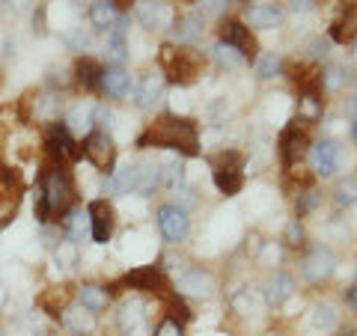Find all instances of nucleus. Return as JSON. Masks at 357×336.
I'll return each instance as SVG.
<instances>
[{"label": "nucleus", "instance_id": "nucleus-1", "mask_svg": "<svg viewBox=\"0 0 357 336\" xmlns=\"http://www.w3.org/2000/svg\"><path fill=\"white\" fill-rule=\"evenodd\" d=\"M140 149H167L178 155V158H194L199 155V134H197V122L188 116H176V114H164L155 122H149V128L140 134L137 140Z\"/></svg>", "mask_w": 357, "mask_h": 336}, {"label": "nucleus", "instance_id": "nucleus-2", "mask_svg": "<svg viewBox=\"0 0 357 336\" xmlns=\"http://www.w3.org/2000/svg\"><path fill=\"white\" fill-rule=\"evenodd\" d=\"M75 203V178L66 164H51L42 173V182L36 190V217L42 227H48L51 217L66 215Z\"/></svg>", "mask_w": 357, "mask_h": 336}, {"label": "nucleus", "instance_id": "nucleus-3", "mask_svg": "<svg viewBox=\"0 0 357 336\" xmlns=\"http://www.w3.org/2000/svg\"><path fill=\"white\" fill-rule=\"evenodd\" d=\"M158 63H161L164 81L178 84V86H188V84L197 81L199 72H203L206 57L197 48H178V45L164 42L161 51H158Z\"/></svg>", "mask_w": 357, "mask_h": 336}, {"label": "nucleus", "instance_id": "nucleus-4", "mask_svg": "<svg viewBox=\"0 0 357 336\" xmlns=\"http://www.w3.org/2000/svg\"><path fill=\"white\" fill-rule=\"evenodd\" d=\"M218 42L229 45V48H236L248 63H253L256 54H259V42H256L253 30L244 24L241 18H223L220 27H218Z\"/></svg>", "mask_w": 357, "mask_h": 336}, {"label": "nucleus", "instance_id": "nucleus-5", "mask_svg": "<svg viewBox=\"0 0 357 336\" xmlns=\"http://www.w3.org/2000/svg\"><path fill=\"white\" fill-rule=\"evenodd\" d=\"M45 149H48L54 164H69L75 158H81V143L75 140V134L66 128L63 119H54L48 131H45Z\"/></svg>", "mask_w": 357, "mask_h": 336}, {"label": "nucleus", "instance_id": "nucleus-6", "mask_svg": "<svg viewBox=\"0 0 357 336\" xmlns=\"http://www.w3.org/2000/svg\"><path fill=\"white\" fill-rule=\"evenodd\" d=\"M337 271V253L325 244H316V247H310L304 253V259H301V277L307 280L310 286H321L328 283Z\"/></svg>", "mask_w": 357, "mask_h": 336}, {"label": "nucleus", "instance_id": "nucleus-7", "mask_svg": "<svg viewBox=\"0 0 357 336\" xmlns=\"http://www.w3.org/2000/svg\"><path fill=\"white\" fill-rule=\"evenodd\" d=\"M310 167H312V176L316 178H333L340 173V167H342V158H345V152L337 140H316V143H310Z\"/></svg>", "mask_w": 357, "mask_h": 336}, {"label": "nucleus", "instance_id": "nucleus-8", "mask_svg": "<svg viewBox=\"0 0 357 336\" xmlns=\"http://www.w3.org/2000/svg\"><path fill=\"white\" fill-rule=\"evenodd\" d=\"M277 149H280V161H283V170H295L301 167V161L310 155V134L307 128L301 125H286L280 131V140H277Z\"/></svg>", "mask_w": 357, "mask_h": 336}, {"label": "nucleus", "instance_id": "nucleus-9", "mask_svg": "<svg viewBox=\"0 0 357 336\" xmlns=\"http://www.w3.org/2000/svg\"><path fill=\"white\" fill-rule=\"evenodd\" d=\"M81 155L96 167V170H110L114 167V161H116V146H114V137H110L107 131H102V128H93L84 137V143H81Z\"/></svg>", "mask_w": 357, "mask_h": 336}, {"label": "nucleus", "instance_id": "nucleus-10", "mask_svg": "<svg viewBox=\"0 0 357 336\" xmlns=\"http://www.w3.org/2000/svg\"><path fill=\"white\" fill-rule=\"evenodd\" d=\"M176 295L178 298H197V300H208L215 295V277L206 268H182L176 274Z\"/></svg>", "mask_w": 357, "mask_h": 336}, {"label": "nucleus", "instance_id": "nucleus-11", "mask_svg": "<svg viewBox=\"0 0 357 336\" xmlns=\"http://www.w3.org/2000/svg\"><path fill=\"white\" fill-rule=\"evenodd\" d=\"M333 18L328 27V39L337 45H351L357 39V3L354 0H333Z\"/></svg>", "mask_w": 357, "mask_h": 336}, {"label": "nucleus", "instance_id": "nucleus-12", "mask_svg": "<svg viewBox=\"0 0 357 336\" xmlns=\"http://www.w3.org/2000/svg\"><path fill=\"white\" fill-rule=\"evenodd\" d=\"M155 220H158V229H161L167 244H182L188 238V232H191V217H188V211L173 206V203H164L158 208V215H155Z\"/></svg>", "mask_w": 357, "mask_h": 336}, {"label": "nucleus", "instance_id": "nucleus-13", "mask_svg": "<svg viewBox=\"0 0 357 336\" xmlns=\"http://www.w3.org/2000/svg\"><path fill=\"white\" fill-rule=\"evenodd\" d=\"M206 33V15L199 9H191V13L178 15L170 24V45H178V48H194V45L203 39Z\"/></svg>", "mask_w": 357, "mask_h": 336}, {"label": "nucleus", "instance_id": "nucleus-14", "mask_svg": "<svg viewBox=\"0 0 357 336\" xmlns=\"http://www.w3.org/2000/svg\"><path fill=\"white\" fill-rule=\"evenodd\" d=\"M86 217H89V232H93L96 244H107L110 238H114L116 211L107 199H93V203L86 206Z\"/></svg>", "mask_w": 357, "mask_h": 336}, {"label": "nucleus", "instance_id": "nucleus-15", "mask_svg": "<svg viewBox=\"0 0 357 336\" xmlns=\"http://www.w3.org/2000/svg\"><path fill=\"white\" fill-rule=\"evenodd\" d=\"M131 15L143 30H149V33L170 27V9H167V3H161V0H134Z\"/></svg>", "mask_w": 357, "mask_h": 336}, {"label": "nucleus", "instance_id": "nucleus-16", "mask_svg": "<svg viewBox=\"0 0 357 336\" xmlns=\"http://www.w3.org/2000/svg\"><path fill=\"white\" fill-rule=\"evenodd\" d=\"M119 286H128V289H137V292H167L170 283H167V274L161 271L158 265H143V268H134L126 277L119 280Z\"/></svg>", "mask_w": 357, "mask_h": 336}, {"label": "nucleus", "instance_id": "nucleus-17", "mask_svg": "<svg viewBox=\"0 0 357 336\" xmlns=\"http://www.w3.org/2000/svg\"><path fill=\"white\" fill-rule=\"evenodd\" d=\"M116 324L126 336H143L146 333V304L140 298H126L119 304Z\"/></svg>", "mask_w": 357, "mask_h": 336}, {"label": "nucleus", "instance_id": "nucleus-18", "mask_svg": "<svg viewBox=\"0 0 357 336\" xmlns=\"http://www.w3.org/2000/svg\"><path fill=\"white\" fill-rule=\"evenodd\" d=\"M161 96H164V75H143L134 81L131 86V98H134V105H137L140 110H152L155 105L161 102Z\"/></svg>", "mask_w": 357, "mask_h": 336}, {"label": "nucleus", "instance_id": "nucleus-19", "mask_svg": "<svg viewBox=\"0 0 357 336\" xmlns=\"http://www.w3.org/2000/svg\"><path fill=\"white\" fill-rule=\"evenodd\" d=\"M321 116H325V98H321V93H319V89H301L295 125L312 128V125H319V122H321Z\"/></svg>", "mask_w": 357, "mask_h": 336}, {"label": "nucleus", "instance_id": "nucleus-20", "mask_svg": "<svg viewBox=\"0 0 357 336\" xmlns=\"http://www.w3.org/2000/svg\"><path fill=\"white\" fill-rule=\"evenodd\" d=\"M105 60H107V66H126V60H128V21L126 18H119L116 24L107 30Z\"/></svg>", "mask_w": 357, "mask_h": 336}, {"label": "nucleus", "instance_id": "nucleus-21", "mask_svg": "<svg viewBox=\"0 0 357 336\" xmlns=\"http://www.w3.org/2000/svg\"><path fill=\"white\" fill-rule=\"evenodd\" d=\"M295 277L292 274H286V271H274L271 277L265 280V286H262V300L268 307H283L289 298L295 295Z\"/></svg>", "mask_w": 357, "mask_h": 336}, {"label": "nucleus", "instance_id": "nucleus-22", "mask_svg": "<svg viewBox=\"0 0 357 336\" xmlns=\"http://www.w3.org/2000/svg\"><path fill=\"white\" fill-rule=\"evenodd\" d=\"M283 9L277 3H253L244 9V24H248L250 30H274L283 24Z\"/></svg>", "mask_w": 357, "mask_h": 336}, {"label": "nucleus", "instance_id": "nucleus-23", "mask_svg": "<svg viewBox=\"0 0 357 336\" xmlns=\"http://www.w3.org/2000/svg\"><path fill=\"white\" fill-rule=\"evenodd\" d=\"M60 321H63L72 333H77V336H89V333L98 328L96 312L86 310V307H81V304H66L63 312H60Z\"/></svg>", "mask_w": 357, "mask_h": 336}, {"label": "nucleus", "instance_id": "nucleus-24", "mask_svg": "<svg viewBox=\"0 0 357 336\" xmlns=\"http://www.w3.org/2000/svg\"><path fill=\"white\" fill-rule=\"evenodd\" d=\"M131 86H134V77L126 72V66H105L102 81H98L102 93H107L110 98H126L131 96Z\"/></svg>", "mask_w": 357, "mask_h": 336}, {"label": "nucleus", "instance_id": "nucleus-25", "mask_svg": "<svg viewBox=\"0 0 357 336\" xmlns=\"http://www.w3.org/2000/svg\"><path fill=\"white\" fill-rule=\"evenodd\" d=\"M357 84V75L351 66L345 63H331L328 69H321L319 75V86L325 89V93H342V89H351Z\"/></svg>", "mask_w": 357, "mask_h": 336}, {"label": "nucleus", "instance_id": "nucleus-26", "mask_svg": "<svg viewBox=\"0 0 357 336\" xmlns=\"http://www.w3.org/2000/svg\"><path fill=\"white\" fill-rule=\"evenodd\" d=\"M60 235L63 238H69V241H84V235L89 229V217H86V211L84 208H69L66 215H60Z\"/></svg>", "mask_w": 357, "mask_h": 336}, {"label": "nucleus", "instance_id": "nucleus-27", "mask_svg": "<svg viewBox=\"0 0 357 336\" xmlns=\"http://www.w3.org/2000/svg\"><path fill=\"white\" fill-rule=\"evenodd\" d=\"M75 295H77V304L86 307V310H93V312H102L110 307V292H107V286H98V283H81L75 289Z\"/></svg>", "mask_w": 357, "mask_h": 336}, {"label": "nucleus", "instance_id": "nucleus-28", "mask_svg": "<svg viewBox=\"0 0 357 336\" xmlns=\"http://www.w3.org/2000/svg\"><path fill=\"white\" fill-rule=\"evenodd\" d=\"M211 182H215L220 194L236 197L244 188V173H241V167H215V170H211Z\"/></svg>", "mask_w": 357, "mask_h": 336}, {"label": "nucleus", "instance_id": "nucleus-29", "mask_svg": "<svg viewBox=\"0 0 357 336\" xmlns=\"http://www.w3.org/2000/svg\"><path fill=\"white\" fill-rule=\"evenodd\" d=\"M119 18H122V13L114 6V0H96V3L89 6V24L102 33H107Z\"/></svg>", "mask_w": 357, "mask_h": 336}, {"label": "nucleus", "instance_id": "nucleus-30", "mask_svg": "<svg viewBox=\"0 0 357 336\" xmlns=\"http://www.w3.org/2000/svg\"><path fill=\"white\" fill-rule=\"evenodd\" d=\"M102 72H105V66L93 57H77V63H75V81L84 89H98Z\"/></svg>", "mask_w": 357, "mask_h": 336}, {"label": "nucleus", "instance_id": "nucleus-31", "mask_svg": "<svg viewBox=\"0 0 357 336\" xmlns=\"http://www.w3.org/2000/svg\"><path fill=\"white\" fill-rule=\"evenodd\" d=\"M283 57L280 54H274V51H259L256 54V60H253V75L259 77V81H271V77H277L283 72Z\"/></svg>", "mask_w": 357, "mask_h": 336}, {"label": "nucleus", "instance_id": "nucleus-32", "mask_svg": "<svg viewBox=\"0 0 357 336\" xmlns=\"http://www.w3.org/2000/svg\"><path fill=\"white\" fill-rule=\"evenodd\" d=\"M158 167H161L158 188L176 190L178 185H185V167H182V158H178V155H170V158H167V161H161Z\"/></svg>", "mask_w": 357, "mask_h": 336}, {"label": "nucleus", "instance_id": "nucleus-33", "mask_svg": "<svg viewBox=\"0 0 357 336\" xmlns=\"http://www.w3.org/2000/svg\"><path fill=\"white\" fill-rule=\"evenodd\" d=\"M211 60H215V66L223 72H236V69L248 66V60H244L236 48H229V45H223V42H218L215 48H211Z\"/></svg>", "mask_w": 357, "mask_h": 336}, {"label": "nucleus", "instance_id": "nucleus-34", "mask_svg": "<svg viewBox=\"0 0 357 336\" xmlns=\"http://www.w3.org/2000/svg\"><path fill=\"white\" fill-rule=\"evenodd\" d=\"M93 110L96 107H89V105H77L69 116H66V128H69L72 134H89L96 128V122H93Z\"/></svg>", "mask_w": 357, "mask_h": 336}, {"label": "nucleus", "instance_id": "nucleus-35", "mask_svg": "<svg viewBox=\"0 0 357 336\" xmlns=\"http://www.w3.org/2000/svg\"><path fill=\"white\" fill-rule=\"evenodd\" d=\"M321 206V194L316 188H298V197H295V217L301 220V217H307V215H312Z\"/></svg>", "mask_w": 357, "mask_h": 336}, {"label": "nucleus", "instance_id": "nucleus-36", "mask_svg": "<svg viewBox=\"0 0 357 336\" xmlns=\"http://www.w3.org/2000/svg\"><path fill=\"white\" fill-rule=\"evenodd\" d=\"M333 206L337 208L357 206V176H349V178H342V182H337V188H333Z\"/></svg>", "mask_w": 357, "mask_h": 336}, {"label": "nucleus", "instance_id": "nucleus-37", "mask_svg": "<svg viewBox=\"0 0 357 336\" xmlns=\"http://www.w3.org/2000/svg\"><path fill=\"white\" fill-rule=\"evenodd\" d=\"M54 259H57L63 268H75L77 259H81V247H77V241L60 238L57 244H54Z\"/></svg>", "mask_w": 357, "mask_h": 336}, {"label": "nucleus", "instance_id": "nucleus-38", "mask_svg": "<svg viewBox=\"0 0 357 336\" xmlns=\"http://www.w3.org/2000/svg\"><path fill=\"white\" fill-rule=\"evenodd\" d=\"M337 321H340V316H337V310H333L331 304H316L312 307V328L316 330H333L337 328Z\"/></svg>", "mask_w": 357, "mask_h": 336}, {"label": "nucleus", "instance_id": "nucleus-39", "mask_svg": "<svg viewBox=\"0 0 357 336\" xmlns=\"http://www.w3.org/2000/svg\"><path fill=\"white\" fill-rule=\"evenodd\" d=\"M60 42H63L69 51L84 54V51L89 48V33H86L84 27H69V30H63V33H60Z\"/></svg>", "mask_w": 357, "mask_h": 336}, {"label": "nucleus", "instance_id": "nucleus-40", "mask_svg": "<svg viewBox=\"0 0 357 336\" xmlns=\"http://www.w3.org/2000/svg\"><path fill=\"white\" fill-rule=\"evenodd\" d=\"M283 244L286 247H292V250H301L307 244V229H304V223H301L298 217H292L286 223V229H283Z\"/></svg>", "mask_w": 357, "mask_h": 336}, {"label": "nucleus", "instance_id": "nucleus-41", "mask_svg": "<svg viewBox=\"0 0 357 336\" xmlns=\"http://www.w3.org/2000/svg\"><path fill=\"white\" fill-rule=\"evenodd\" d=\"M280 247H277L274 241H262L259 244V253H256V262H259L262 268H274L277 262H280Z\"/></svg>", "mask_w": 357, "mask_h": 336}, {"label": "nucleus", "instance_id": "nucleus-42", "mask_svg": "<svg viewBox=\"0 0 357 336\" xmlns=\"http://www.w3.org/2000/svg\"><path fill=\"white\" fill-rule=\"evenodd\" d=\"M63 298H66V292L63 289H54V292H48V295H42L39 298V307L48 312V316H54V319H60V307H63Z\"/></svg>", "mask_w": 357, "mask_h": 336}, {"label": "nucleus", "instance_id": "nucleus-43", "mask_svg": "<svg viewBox=\"0 0 357 336\" xmlns=\"http://www.w3.org/2000/svg\"><path fill=\"white\" fill-rule=\"evenodd\" d=\"M229 6H232L229 0H197V9H199V13H203V15H211V18H220Z\"/></svg>", "mask_w": 357, "mask_h": 336}, {"label": "nucleus", "instance_id": "nucleus-44", "mask_svg": "<svg viewBox=\"0 0 357 336\" xmlns=\"http://www.w3.org/2000/svg\"><path fill=\"white\" fill-rule=\"evenodd\" d=\"M331 54V39H321V36H312L307 42V57L310 60H325Z\"/></svg>", "mask_w": 357, "mask_h": 336}, {"label": "nucleus", "instance_id": "nucleus-45", "mask_svg": "<svg viewBox=\"0 0 357 336\" xmlns=\"http://www.w3.org/2000/svg\"><path fill=\"white\" fill-rule=\"evenodd\" d=\"M173 206H178V208H185V211H191L194 206H197V194L188 185H178L176 190H173Z\"/></svg>", "mask_w": 357, "mask_h": 336}, {"label": "nucleus", "instance_id": "nucleus-46", "mask_svg": "<svg viewBox=\"0 0 357 336\" xmlns=\"http://www.w3.org/2000/svg\"><path fill=\"white\" fill-rule=\"evenodd\" d=\"M256 304H259V300L253 298L250 289H241V292L232 295V310H236V312H250Z\"/></svg>", "mask_w": 357, "mask_h": 336}, {"label": "nucleus", "instance_id": "nucleus-47", "mask_svg": "<svg viewBox=\"0 0 357 336\" xmlns=\"http://www.w3.org/2000/svg\"><path fill=\"white\" fill-rule=\"evenodd\" d=\"M155 336H185V324L167 316L158 328H155Z\"/></svg>", "mask_w": 357, "mask_h": 336}, {"label": "nucleus", "instance_id": "nucleus-48", "mask_svg": "<svg viewBox=\"0 0 357 336\" xmlns=\"http://www.w3.org/2000/svg\"><path fill=\"white\" fill-rule=\"evenodd\" d=\"M69 81H72V77H66V72L57 69V66H54V69L48 72V86L54 89V93H57V86H60V89H63V86H69Z\"/></svg>", "mask_w": 357, "mask_h": 336}, {"label": "nucleus", "instance_id": "nucleus-49", "mask_svg": "<svg viewBox=\"0 0 357 336\" xmlns=\"http://www.w3.org/2000/svg\"><path fill=\"white\" fill-rule=\"evenodd\" d=\"M286 3H289V9H292V13L304 15V13H312V9H316L319 0H286Z\"/></svg>", "mask_w": 357, "mask_h": 336}, {"label": "nucleus", "instance_id": "nucleus-50", "mask_svg": "<svg viewBox=\"0 0 357 336\" xmlns=\"http://www.w3.org/2000/svg\"><path fill=\"white\" fill-rule=\"evenodd\" d=\"M227 98H220V102H215V105H208V110H206V116L211 119V122H218L220 116H227Z\"/></svg>", "mask_w": 357, "mask_h": 336}, {"label": "nucleus", "instance_id": "nucleus-51", "mask_svg": "<svg viewBox=\"0 0 357 336\" xmlns=\"http://www.w3.org/2000/svg\"><path fill=\"white\" fill-rule=\"evenodd\" d=\"M45 30H48V24H45V6H39L36 15H33V33H36V36H42Z\"/></svg>", "mask_w": 357, "mask_h": 336}, {"label": "nucleus", "instance_id": "nucleus-52", "mask_svg": "<svg viewBox=\"0 0 357 336\" xmlns=\"http://www.w3.org/2000/svg\"><path fill=\"white\" fill-rule=\"evenodd\" d=\"M27 3H30V0H3V6L9 9V13H21Z\"/></svg>", "mask_w": 357, "mask_h": 336}, {"label": "nucleus", "instance_id": "nucleus-53", "mask_svg": "<svg viewBox=\"0 0 357 336\" xmlns=\"http://www.w3.org/2000/svg\"><path fill=\"white\" fill-rule=\"evenodd\" d=\"M345 304H349V307L357 312V280H354V286L349 289V292H345Z\"/></svg>", "mask_w": 357, "mask_h": 336}, {"label": "nucleus", "instance_id": "nucleus-54", "mask_svg": "<svg viewBox=\"0 0 357 336\" xmlns=\"http://www.w3.org/2000/svg\"><path fill=\"white\" fill-rule=\"evenodd\" d=\"M345 114H349L351 119H357V96H351V98H345Z\"/></svg>", "mask_w": 357, "mask_h": 336}, {"label": "nucleus", "instance_id": "nucleus-55", "mask_svg": "<svg viewBox=\"0 0 357 336\" xmlns=\"http://www.w3.org/2000/svg\"><path fill=\"white\" fill-rule=\"evenodd\" d=\"M114 6L119 9V13H131V6H134V0H114Z\"/></svg>", "mask_w": 357, "mask_h": 336}, {"label": "nucleus", "instance_id": "nucleus-56", "mask_svg": "<svg viewBox=\"0 0 357 336\" xmlns=\"http://www.w3.org/2000/svg\"><path fill=\"white\" fill-rule=\"evenodd\" d=\"M6 300H9V292H6V286H3V283H0V307H3V304H6Z\"/></svg>", "mask_w": 357, "mask_h": 336}, {"label": "nucleus", "instance_id": "nucleus-57", "mask_svg": "<svg viewBox=\"0 0 357 336\" xmlns=\"http://www.w3.org/2000/svg\"><path fill=\"white\" fill-rule=\"evenodd\" d=\"M351 137H354V140H357V119H354V122H351Z\"/></svg>", "mask_w": 357, "mask_h": 336}, {"label": "nucleus", "instance_id": "nucleus-58", "mask_svg": "<svg viewBox=\"0 0 357 336\" xmlns=\"http://www.w3.org/2000/svg\"><path fill=\"white\" fill-rule=\"evenodd\" d=\"M30 336H48V333H42V330H33Z\"/></svg>", "mask_w": 357, "mask_h": 336}, {"label": "nucleus", "instance_id": "nucleus-59", "mask_svg": "<svg viewBox=\"0 0 357 336\" xmlns=\"http://www.w3.org/2000/svg\"><path fill=\"white\" fill-rule=\"evenodd\" d=\"M354 60H357V39H354Z\"/></svg>", "mask_w": 357, "mask_h": 336}, {"label": "nucleus", "instance_id": "nucleus-60", "mask_svg": "<svg viewBox=\"0 0 357 336\" xmlns=\"http://www.w3.org/2000/svg\"><path fill=\"white\" fill-rule=\"evenodd\" d=\"M229 3H241V0H229Z\"/></svg>", "mask_w": 357, "mask_h": 336}, {"label": "nucleus", "instance_id": "nucleus-61", "mask_svg": "<svg viewBox=\"0 0 357 336\" xmlns=\"http://www.w3.org/2000/svg\"><path fill=\"white\" fill-rule=\"evenodd\" d=\"M0 336H3V328H0Z\"/></svg>", "mask_w": 357, "mask_h": 336}, {"label": "nucleus", "instance_id": "nucleus-62", "mask_svg": "<svg viewBox=\"0 0 357 336\" xmlns=\"http://www.w3.org/2000/svg\"><path fill=\"white\" fill-rule=\"evenodd\" d=\"M268 336H277V333H268Z\"/></svg>", "mask_w": 357, "mask_h": 336}, {"label": "nucleus", "instance_id": "nucleus-63", "mask_svg": "<svg viewBox=\"0 0 357 336\" xmlns=\"http://www.w3.org/2000/svg\"><path fill=\"white\" fill-rule=\"evenodd\" d=\"M349 336H357V333H349Z\"/></svg>", "mask_w": 357, "mask_h": 336}]
</instances>
